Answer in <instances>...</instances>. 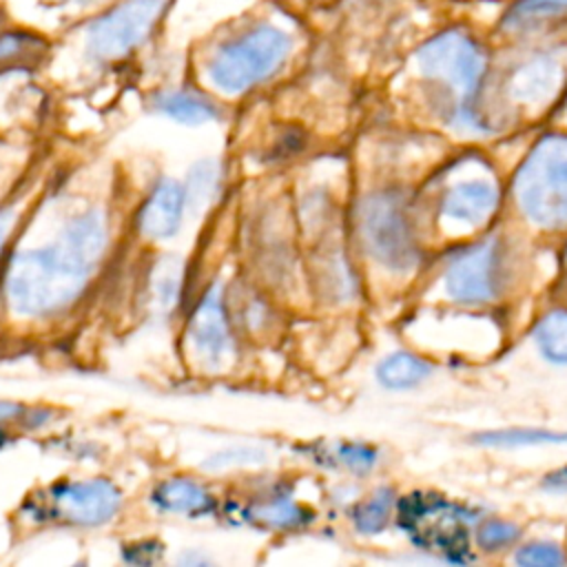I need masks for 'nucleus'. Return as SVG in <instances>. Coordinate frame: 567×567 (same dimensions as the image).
<instances>
[{"mask_svg": "<svg viewBox=\"0 0 567 567\" xmlns=\"http://www.w3.org/2000/svg\"><path fill=\"white\" fill-rule=\"evenodd\" d=\"M27 408L22 403L16 401H0V423H13V421H22Z\"/></svg>", "mask_w": 567, "mask_h": 567, "instance_id": "cd10ccee", "label": "nucleus"}, {"mask_svg": "<svg viewBox=\"0 0 567 567\" xmlns=\"http://www.w3.org/2000/svg\"><path fill=\"white\" fill-rule=\"evenodd\" d=\"M246 518L261 529H295L312 520V512L288 492H270L248 505Z\"/></svg>", "mask_w": 567, "mask_h": 567, "instance_id": "dca6fc26", "label": "nucleus"}, {"mask_svg": "<svg viewBox=\"0 0 567 567\" xmlns=\"http://www.w3.org/2000/svg\"><path fill=\"white\" fill-rule=\"evenodd\" d=\"M13 224H16V213L11 208H2L0 210V248L4 246L7 237L11 235Z\"/></svg>", "mask_w": 567, "mask_h": 567, "instance_id": "7c9ffc66", "label": "nucleus"}, {"mask_svg": "<svg viewBox=\"0 0 567 567\" xmlns=\"http://www.w3.org/2000/svg\"><path fill=\"white\" fill-rule=\"evenodd\" d=\"M567 33V0H509L496 35L509 42H538Z\"/></svg>", "mask_w": 567, "mask_h": 567, "instance_id": "9b49d317", "label": "nucleus"}, {"mask_svg": "<svg viewBox=\"0 0 567 567\" xmlns=\"http://www.w3.org/2000/svg\"><path fill=\"white\" fill-rule=\"evenodd\" d=\"M396 518L416 547L452 563L472 560V509L434 492H412L399 501Z\"/></svg>", "mask_w": 567, "mask_h": 567, "instance_id": "20e7f679", "label": "nucleus"}, {"mask_svg": "<svg viewBox=\"0 0 567 567\" xmlns=\"http://www.w3.org/2000/svg\"><path fill=\"white\" fill-rule=\"evenodd\" d=\"M496 204H498L496 186L489 179L474 177V179H461L445 190L441 199V213L443 217L456 224L481 226L485 219L492 217Z\"/></svg>", "mask_w": 567, "mask_h": 567, "instance_id": "ddd939ff", "label": "nucleus"}, {"mask_svg": "<svg viewBox=\"0 0 567 567\" xmlns=\"http://www.w3.org/2000/svg\"><path fill=\"white\" fill-rule=\"evenodd\" d=\"M516 563L525 567H556L565 563V554L556 543L536 540L518 549Z\"/></svg>", "mask_w": 567, "mask_h": 567, "instance_id": "393cba45", "label": "nucleus"}, {"mask_svg": "<svg viewBox=\"0 0 567 567\" xmlns=\"http://www.w3.org/2000/svg\"><path fill=\"white\" fill-rule=\"evenodd\" d=\"M109 246V226L100 210L71 217L58 241L22 250L4 270V292L20 317H49L71 306L86 288Z\"/></svg>", "mask_w": 567, "mask_h": 567, "instance_id": "f257e3e1", "label": "nucleus"}, {"mask_svg": "<svg viewBox=\"0 0 567 567\" xmlns=\"http://www.w3.org/2000/svg\"><path fill=\"white\" fill-rule=\"evenodd\" d=\"M153 505L164 514H179V516H206L215 509L217 501L208 492L206 485L190 476H173L162 481L153 494Z\"/></svg>", "mask_w": 567, "mask_h": 567, "instance_id": "4468645a", "label": "nucleus"}, {"mask_svg": "<svg viewBox=\"0 0 567 567\" xmlns=\"http://www.w3.org/2000/svg\"><path fill=\"white\" fill-rule=\"evenodd\" d=\"M122 492L106 478L60 481L47 492V518L75 527H100L117 516Z\"/></svg>", "mask_w": 567, "mask_h": 567, "instance_id": "6e6552de", "label": "nucleus"}, {"mask_svg": "<svg viewBox=\"0 0 567 567\" xmlns=\"http://www.w3.org/2000/svg\"><path fill=\"white\" fill-rule=\"evenodd\" d=\"M217 182H219V168H217L215 162L202 159L199 164H195L190 168L186 186H184V190H186V208L188 206L193 210L206 208V204L215 197Z\"/></svg>", "mask_w": 567, "mask_h": 567, "instance_id": "4be33fe9", "label": "nucleus"}, {"mask_svg": "<svg viewBox=\"0 0 567 567\" xmlns=\"http://www.w3.org/2000/svg\"><path fill=\"white\" fill-rule=\"evenodd\" d=\"M514 193L523 215L536 226H567V135H547L529 151Z\"/></svg>", "mask_w": 567, "mask_h": 567, "instance_id": "7ed1b4c3", "label": "nucleus"}, {"mask_svg": "<svg viewBox=\"0 0 567 567\" xmlns=\"http://www.w3.org/2000/svg\"><path fill=\"white\" fill-rule=\"evenodd\" d=\"M430 372L432 365L412 352H392L377 365V379L388 390H410Z\"/></svg>", "mask_w": 567, "mask_h": 567, "instance_id": "f3484780", "label": "nucleus"}, {"mask_svg": "<svg viewBox=\"0 0 567 567\" xmlns=\"http://www.w3.org/2000/svg\"><path fill=\"white\" fill-rule=\"evenodd\" d=\"M332 458L337 465L352 472H368L377 465V450L365 443H339Z\"/></svg>", "mask_w": 567, "mask_h": 567, "instance_id": "b1692460", "label": "nucleus"}, {"mask_svg": "<svg viewBox=\"0 0 567 567\" xmlns=\"http://www.w3.org/2000/svg\"><path fill=\"white\" fill-rule=\"evenodd\" d=\"M290 38L272 27L252 29L226 42L208 62L210 82L226 93L246 91L270 78L288 58Z\"/></svg>", "mask_w": 567, "mask_h": 567, "instance_id": "423d86ee", "label": "nucleus"}, {"mask_svg": "<svg viewBox=\"0 0 567 567\" xmlns=\"http://www.w3.org/2000/svg\"><path fill=\"white\" fill-rule=\"evenodd\" d=\"M186 190L179 182L162 177L137 213V228L146 239L159 241L173 237L184 219Z\"/></svg>", "mask_w": 567, "mask_h": 567, "instance_id": "f8f14e48", "label": "nucleus"}, {"mask_svg": "<svg viewBox=\"0 0 567 567\" xmlns=\"http://www.w3.org/2000/svg\"><path fill=\"white\" fill-rule=\"evenodd\" d=\"M9 443V434H7V430H4V425L0 423V450L4 447Z\"/></svg>", "mask_w": 567, "mask_h": 567, "instance_id": "2f4dec72", "label": "nucleus"}, {"mask_svg": "<svg viewBox=\"0 0 567 567\" xmlns=\"http://www.w3.org/2000/svg\"><path fill=\"white\" fill-rule=\"evenodd\" d=\"M416 71L450 126L489 131L478 111L487 78V53L467 29L450 27L423 42L416 51Z\"/></svg>", "mask_w": 567, "mask_h": 567, "instance_id": "f03ea898", "label": "nucleus"}, {"mask_svg": "<svg viewBox=\"0 0 567 567\" xmlns=\"http://www.w3.org/2000/svg\"><path fill=\"white\" fill-rule=\"evenodd\" d=\"M392 509H394V492L390 487H379L365 501L352 507L350 518L359 534H381L390 523Z\"/></svg>", "mask_w": 567, "mask_h": 567, "instance_id": "6ab92c4d", "label": "nucleus"}, {"mask_svg": "<svg viewBox=\"0 0 567 567\" xmlns=\"http://www.w3.org/2000/svg\"><path fill=\"white\" fill-rule=\"evenodd\" d=\"M545 487L549 492H558V494H567V467H560L551 474L545 476Z\"/></svg>", "mask_w": 567, "mask_h": 567, "instance_id": "c85d7f7f", "label": "nucleus"}, {"mask_svg": "<svg viewBox=\"0 0 567 567\" xmlns=\"http://www.w3.org/2000/svg\"><path fill=\"white\" fill-rule=\"evenodd\" d=\"M153 13H155L153 0H148V4H142V7L131 4L124 11H120L115 18H109L93 33L95 51L106 58L122 55L142 38V33L146 29L144 24L151 20L148 16H153Z\"/></svg>", "mask_w": 567, "mask_h": 567, "instance_id": "2eb2a0df", "label": "nucleus"}, {"mask_svg": "<svg viewBox=\"0 0 567 567\" xmlns=\"http://www.w3.org/2000/svg\"><path fill=\"white\" fill-rule=\"evenodd\" d=\"M518 527L514 523H507V520H498V518H492V520H485L478 529H476V545L483 549V551H496V549H503V547H509L516 538H518Z\"/></svg>", "mask_w": 567, "mask_h": 567, "instance_id": "5701e85b", "label": "nucleus"}, {"mask_svg": "<svg viewBox=\"0 0 567 567\" xmlns=\"http://www.w3.org/2000/svg\"><path fill=\"white\" fill-rule=\"evenodd\" d=\"M264 461V452L259 450H250V447H241V450H226L219 452L215 456H210L206 461V467L219 470V467H230V465H241V463H261Z\"/></svg>", "mask_w": 567, "mask_h": 567, "instance_id": "a878e982", "label": "nucleus"}, {"mask_svg": "<svg viewBox=\"0 0 567 567\" xmlns=\"http://www.w3.org/2000/svg\"><path fill=\"white\" fill-rule=\"evenodd\" d=\"M357 228L365 252L385 270L408 272L419 264V241L403 195L377 190L357 208Z\"/></svg>", "mask_w": 567, "mask_h": 567, "instance_id": "39448f33", "label": "nucleus"}, {"mask_svg": "<svg viewBox=\"0 0 567 567\" xmlns=\"http://www.w3.org/2000/svg\"><path fill=\"white\" fill-rule=\"evenodd\" d=\"M49 419H51L49 410H44V408H27V412L22 416V423H24V427H40Z\"/></svg>", "mask_w": 567, "mask_h": 567, "instance_id": "c756f323", "label": "nucleus"}, {"mask_svg": "<svg viewBox=\"0 0 567 567\" xmlns=\"http://www.w3.org/2000/svg\"><path fill=\"white\" fill-rule=\"evenodd\" d=\"M157 109L182 124H204L217 117V106L208 97L190 91H171L159 95Z\"/></svg>", "mask_w": 567, "mask_h": 567, "instance_id": "a211bd4d", "label": "nucleus"}, {"mask_svg": "<svg viewBox=\"0 0 567 567\" xmlns=\"http://www.w3.org/2000/svg\"><path fill=\"white\" fill-rule=\"evenodd\" d=\"M474 441L485 447H527L545 443H567V432H554L543 427H505L481 432L474 436Z\"/></svg>", "mask_w": 567, "mask_h": 567, "instance_id": "aec40b11", "label": "nucleus"}, {"mask_svg": "<svg viewBox=\"0 0 567 567\" xmlns=\"http://www.w3.org/2000/svg\"><path fill=\"white\" fill-rule=\"evenodd\" d=\"M188 339L208 368H219L233 352L230 315L219 286H210L195 303L188 319Z\"/></svg>", "mask_w": 567, "mask_h": 567, "instance_id": "9d476101", "label": "nucleus"}, {"mask_svg": "<svg viewBox=\"0 0 567 567\" xmlns=\"http://www.w3.org/2000/svg\"><path fill=\"white\" fill-rule=\"evenodd\" d=\"M565 257H567V252H565Z\"/></svg>", "mask_w": 567, "mask_h": 567, "instance_id": "473e14b6", "label": "nucleus"}, {"mask_svg": "<svg viewBox=\"0 0 567 567\" xmlns=\"http://www.w3.org/2000/svg\"><path fill=\"white\" fill-rule=\"evenodd\" d=\"M567 44H545L543 49H529V55L514 66L509 75V95L525 106H540L549 102L565 78Z\"/></svg>", "mask_w": 567, "mask_h": 567, "instance_id": "1a4fd4ad", "label": "nucleus"}, {"mask_svg": "<svg viewBox=\"0 0 567 567\" xmlns=\"http://www.w3.org/2000/svg\"><path fill=\"white\" fill-rule=\"evenodd\" d=\"M505 281V259L498 239L461 250L445 268V292L458 303H487L498 297Z\"/></svg>", "mask_w": 567, "mask_h": 567, "instance_id": "0eeeda50", "label": "nucleus"}, {"mask_svg": "<svg viewBox=\"0 0 567 567\" xmlns=\"http://www.w3.org/2000/svg\"><path fill=\"white\" fill-rule=\"evenodd\" d=\"M540 352L554 363H567V310L547 312L534 328Z\"/></svg>", "mask_w": 567, "mask_h": 567, "instance_id": "412c9836", "label": "nucleus"}, {"mask_svg": "<svg viewBox=\"0 0 567 567\" xmlns=\"http://www.w3.org/2000/svg\"><path fill=\"white\" fill-rule=\"evenodd\" d=\"M162 545L157 540H140L124 547V560L133 565H153L162 558Z\"/></svg>", "mask_w": 567, "mask_h": 567, "instance_id": "bb28decb", "label": "nucleus"}]
</instances>
